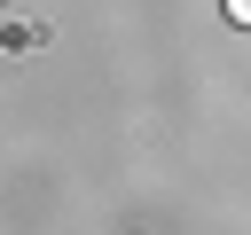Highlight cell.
Segmentation results:
<instances>
[{"label": "cell", "mask_w": 251, "mask_h": 235, "mask_svg": "<svg viewBox=\"0 0 251 235\" xmlns=\"http://www.w3.org/2000/svg\"><path fill=\"white\" fill-rule=\"evenodd\" d=\"M227 16H235V24H251V0H227Z\"/></svg>", "instance_id": "6da1fadb"}]
</instances>
